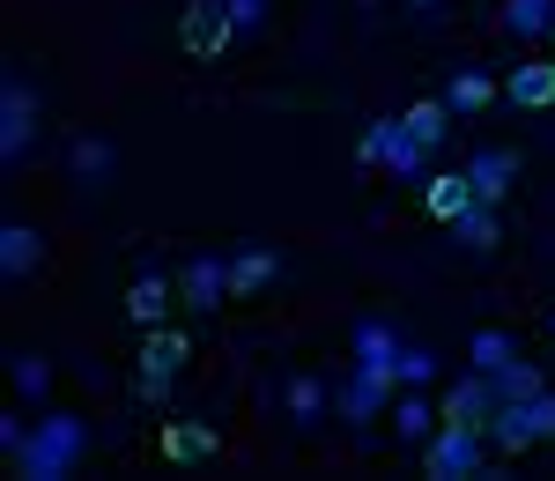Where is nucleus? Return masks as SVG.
<instances>
[{
    "instance_id": "nucleus-26",
    "label": "nucleus",
    "mask_w": 555,
    "mask_h": 481,
    "mask_svg": "<svg viewBox=\"0 0 555 481\" xmlns=\"http://www.w3.org/2000/svg\"><path fill=\"white\" fill-rule=\"evenodd\" d=\"M341 415H348V422H378L385 393H378V386H363V378H348V386H341Z\"/></svg>"
},
{
    "instance_id": "nucleus-5",
    "label": "nucleus",
    "mask_w": 555,
    "mask_h": 481,
    "mask_svg": "<svg viewBox=\"0 0 555 481\" xmlns=\"http://www.w3.org/2000/svg\"><path fill=\"white\" fill-rule=\"evenodd\" d=\"M444 422H460V430H481V438H489V422H496V378H489V370L460 378V386L444 393Z\"/></svg>"
},
{
    "instance_id": "nucleus-22",
    "label": "nucleus",
    "mask_w": 555,
    "mask_h": 481,
    "mask_svg": "<svg viewBox=\"0 0 555 481\" xmlns=\"http://www.w3.org/2000/svg\"><path fill=\"white\" fill-rule=\"evenodd\" d=\"M467 355H474V370H489V378H496V370L518 355V341H512V334H496V326H481V334L467 341Z\"/></svg>"
},
{
    "instance_id": "nucleus-11",
    "label": "nucleus",
    "mask_w": 555,
    "mask_h": 481,
    "mask_svg": "<svg viewBox=\"0 0 555 481\" xmlns=\"http://www.w3.org/2000/svg\"><path fill=\"white\" fill-rule=\"evenodd\" d=\"M185 355H193V341H185L178 326H149V341H141V370H149V378H178Z\"/></svg>"
},
{
    "instance_id": "nucleus-10",
    "label": "nucleus",
    "mask_w": 555,
    "mask_h": 481,
    "mask_svg": "<svg viewBox=\"0 0 555 481\" xmlns=\"http://www.w3.org/2000/svg\"><path fill=\"white\" fill-rule=\"evenodd\" d=\"M467 178H474V200L496 208V200L512 193V178H518V156H512V148H481V156L467 164Z\"/></svg>"
},
{
    "instance_id": "nucleus-19",
    "label": "nucleus",
    "mask_w": 555,
    "mask_h": 481,
    "mask_svg": "<svg viewBox=\"0 0 555 481\" xmlns=\"http://www.w3.org/2000/svg\"><path fill=\"white\" fill-rule=\"evenodd\" d=\"M489 438H496V452H526V444H533V422H526V407H518V400H496Z\"/></svg>"
},
{
    "instance_id": "nucleus-1",
    "label": "nucleus",
    "mask_w": 555,
    "mask_h": 481,
    "mask_svg": "<svg viewBox=\"0 0 555 481\" xmlns=\"http://www.w3.org/2000/svg\"><path fill=\"white\" fill-rule=\"evenodd\" d=\"M82 452H89V422H82V415H38V430H30L23 452L8 459V474H23V481H67Z\"/></svg>"
},
{
    "instance_id": "nucleus-27",
    "label": "nucleus",
    "mask_w": 555,
    "mask_h": 481,
    "mask_svg": "<svg viewBox=\"0 0 555 481\" xmlns=\"http://www.w3.org/2000/svg\"><path fill=\"white\" fill-rule=\"evenodd\" d=\"M8 378H15V393L38 400L44 386H52V363H44V355H15V363H8Z\"/></svg>"
},
{
    "instance_id": "nucleus-28",
    "label": "nucleus",
    "mask_w": 555,
    "mask_h": 481,
    "mask_svg": "<svg viewBox=\"0 0 555 481\" xmlns=\"http://www.w3.org/2000/svg\"><path fill=\"white\" fill-rule=\"evenodd\" d=\"M429 422H437V415H429V400H400V407H392V430H400V438H415V444L429 438Z\"/></svg>"
},
{
    "instance_id": "nucleus-12",
    "label": "nucleus",
    "mask_w": 555,
    "mask_h": 481,
    "mask_svg": "<svg viewBox=\"0 0 555 481\" xmlns=\"http://www.w3.org/2000/svg\"><path fill=\"white\" fill-rule=\"evenodd\" d=\"M38 260H44V237L30 222H8V230H0V274L23 282V274H38Z\"/></svg>"
},
{
    "instance_id": "nucleus-16",
    "label": "nucleus",
    "mask_w": 555,
    "mask_h": 481,
    "mask_svg": "<svg viewBox=\"0 0 555 481\" xmlns=\"http://www.w3.org/2000/svg\"><path fill=\"white\" fill-rule=\"evenodd\" d=\"M452 119H460V112H452L444 96H423V104H408V112H400V127L415 133L423 148H444V133H452Z\"/></svg>"
},
{
    "instance_id": "nucleus-34",
    "label": "nucleus",
    "mask_w": 555,
    "mask_h": 481,
    "mask_svg": "<svg viewBox=\"0 0 555 481\" xmlns=\"http://www.w3.org/2000/svg\"><path fill=\"white\" fill-rule=\"evenodd\" d=\"M185 8H215V0H185Z\"/></svg>"
},
{
    "instance_id": "nucleus-9",
    "label": "nucleus",
    "mask_w": 555,
    "mask_h": 481,
    "mask_svg": "<svg viewBox=\"0 0 555 481\" xmlns=\"http://www.w3.org/2000/svg\"><path fill=\"white\" fill-rule=\"evenodd\" d=\"M171 304H178V282H164V274H133L127 282V318L133 326H164Z\"/></svg>"
},
{
    "instance_id": "nucleus-31",
    "label": "nucleus",
    "mask_w": 555,
    "mask_h": 481,
    "mask_svg": "<svg viewBox=\"0 0 555 481\" xmlns=\"http://www.w3.org/2000/svg\"><path fill=\"white\" fill-rule=\"evenodd\" d=\"M133 400H141V407H164V400H171V378H149V370H133Z\"/></svg>"
},
{
    "instance_id": "nucleus-6",
    "label": "nucleus",
    "mask_w": 555,
    "mask_h": 481,
    "mask_svg": "<svg viewBox=\"0 0 555 481\" xmlns=\"http://www.w3.org/2000/svg\"><path fill=\"white\" fill-rule=\"evenodd\" d=\"M30 133H38V96L8 75V89H0V156L15 164V156L30 148Z\"/></svg>"
},
{
    "instance_id": "nucleus-36",
    "label": "nucleus",
    "mask_w": 555,
    "mask_h": 481,
    "mask_svg": "<svg viewBox=\"0 0 555 481\" xmlns=\"http://www.w3.org/2000/svg\"><path fill=\"white\" fill-rule=\"evenodd\" d=\"M548 38H555V23H548Z\"/></svg>"
},
{
    "instance_id": "nucleus-2",
    "label": "nucleus",
    "mask_w": 555,
    "mask_h": 481,
    "mask_svg": "<svg viewBox=\"0 0 555 481\" xmlns=\"http://www.w3.org/2000/svg\"><path fill=\"white\" fill-rule=\"evenodd\" d=\"M423 474H437V481H474V474H481V430L437 422V430L423 438Z\"/></svg>"
},
{
    "instance_id": "nucleus-24",
    "label": "nucleus",
    "mask_w": 555,
    "mask_h": 481,
    "mask_svg": "<svg viewBox=\"0 0 555 481\" xmlns=\"http://www.w3.org/2000/svg\"><path fill=\"white\" fill-rule=\"evenodd\" d=\"M75 178H82V185H104V178H112V141L82 133V141H75Z\"/></svg>"
},
{
    "instance_id": "nucleus-35",
    "label": "nucleus",
    "mask_w": 555,
    "mask_h": 481,
    "mask_svg": "<svg viewBox=\"0 0 555 481\" xmlns=\"http://www.w3.org/2000/svg\"><path fill=\"white\" fill-rule=\"evenodd\" d=\"M415 8H437V0H415Z\"/></svg>"
},
{
    "instance_id": "nucleus-13",
    "label": "nucleus",
    "mask_w": 555,
    "mask_h": 481,
    "mask_svg": "<svg viewBox=\"0 0 555 481\" xmlns=\"http://www.w3.org/2000/svg\"><path fill=\"white\" fill-rule=\"evenodd\" d=\"M423 200H429V216H437L444 230H452V222H460V216L474 208V178H467V171H437V178H429V193H423Z\"/></svg>"
},
{
    "instance_id": "nucleus-4",
    "label": "nucleus",
    "mask_w": 555,
    "mask_h": 481,
    "mask_svg": "<svg viewBox=\"0 0 555 481\" xmlns=\"http://www.w3.org/2000/svg\"><path fill=\"white\" fill-rule=\"evenodd\" d=\"M356 378L378 386V393L400 386V334H392V326H371V318L356 326Z\"/></svg>"
},
{
    "instance_id": "nucleus-32",
    "label": "nucleus",
    "mask_w": 555,
    "mask_h": 481,
    "mask_svg": "<svg viewBox=\"0 0 555 481\" xmlns=\"http://www.w3.org/2000/svg\"><path fill=\"white\" fill-rule=\"evenodd\" d=\"M222 15H230V23H237V30H253L259 15H267V0H222Z\"/></svg>"
},
{
    "instance_id": "nucleus-3",
    "label": "nucleus",
    "mask_w": 555,
    "mask_h": 481,
    "mask_svg": "<svg viewBox=\"0 0 555 481\" xmlns=\"http://www.w3.org/2000/svg\"><path fill=\"white\" fill-rule=\"evenodd\" d=\"M356 156H363V164H385V171H400V178H415L429 164V148L400 127V119H371L363 141H356Z\"/></svg>"
},
{
    "instance_id": "nucleus-8",
    "label": "nucleus",
    "mask_w": 555,
    "mask_h": 481,
    "mask_svg": "<svg viewBox=\"0 0 555 481\" xmlns=\"http://www.w3.org/2000/svg\"><path fill=\"white\" fill-rule=\"evenodd\" d=\"M504 96H512L518 112H548L555 104V60H518L512 82H504Z\"/></svg>"
},
{
    "instance_id": "nucleus-21",
    "label": "nucleus",
    "mask_w": 555,
    "mask_h": 481,
    "mask_svg": "<svg viewBox=\"0 0 555 481\" xmlns=\"http://www.w3.org/2000/svg\"><path fill=\"white\" fill-rule=\"evenodd\" d=\"M555 23V0H504V30L512 38H541Z\"/></svg>"
},
{
    "instance_id": "nucleus-15",
    "label": "nucleus",
    "mask_w": 555,
    "mask_h": 481,
    "mask_svg": "<svg viewBox=\"0 0 555 481\" xmlns=\"http://www.w3.org/2000/svg\"><path fill=\"white\" fill-rule=\"evenodd\" d=\"M222 274H230V297H259V289L274 282V252H267V245H245V252L222 260Z\"/></svg>"
},
{
    "instance_id": "nucleus-33",
    "label": "nucleus",
    "mask_w": 555,
    "mask_h": 481,
    "mask_svg": "<svg viewBox=\"0 0 555 481\" xmlns=\"http://www.w3.org/2000/svg\"><path fill=\"white\" fill-rule=\"evenodd\" d=\"M23 438H30V430H23V415H0V452H8V459L23 452Z\"/></svg>"
},
{
    "instance_id": "nucleus-20",
    "label": "nucleus",
    "mask_w": 555,
    "mask_h": 481,
    "mask_svg": "<svg viewBox=\"0 0 555 481\" xmlns=\"http://www.w3.org/2000/svg\"><path fill=\"white\" fill-rule=\"evenodd\" d=\"M208 452H215L208 422H171V430H164V459H208Z\"/></svg>"
},
{
    "instance_id": "nucleus-29",
    "label": "nucleus",
    "mask_w": 555,
    "mask_h": 481,
    "mask_svg": "<svg viewBox=\"0 0 555 481\" xmlns=\"http://www.w3.org/2000/svg\"><path fill=\"white\" fill-rule=\"evenodd\" d=\"M429 370H437V355H429V349H408V341H400V386H429Z\"/></svg>"
},
{
    "instance_id": "nucleus-30",
    "label": "nucleus",
    "mask_w": 555,
    "mask_h": 481,
    "mask_svg": "<svg viewBox=\"0 0 555 481\" xmlns=\"http://www.w3.org/2000/svg\"><path fill=\"white\" fill-rule=\"evenodd\" d=\"M518 407H526V422H533V438H555V393H548V386H541L533 400H518Z\"/></svg>"
},
{
    "instance_id": "nucleus-14",
    "label": "nucleus",
    "mask_w": 555,
    "mask_h": 481,
    "mask_svg": "<svg viewBox=\"0 0 555 481\" xmlns=\"http://www.w3.org/2000/svg\"><path fill=\"white\" fill-rule=\"evenodd\" d=\"M230 30H237L230 15H215V8H185V30H178V38H185L193 60H215V52L230 44Z\"/></svg>"
},
{
    "instance_id": "nucleus-7",
    "label": "nucleus",
    "mask_w": 555,
    "mask_h": 481,
    "mask_svg": "<svg viewBox=\"0 0 555 481\" xmlns=\"http://www.w3.org/2000/svg\"><path fill=\"white\" fill-rule=\"evenodd\" d=\"M178 304H193V311H215V304H230V274H222V260H185L178 266Z\"/></svg>"
},
{
    "instance_id": "nucleus-25",
    "label": "nucleus",
    "mask_w": 555,
    "mask_h": 481,
    "mask_svg": "<svg viewBox=\"0 0 555 481\" xmlns=\"http://www.w3.org/2000/svg\"><path fill=\"white\" fill-rule=\"evenodd\" d=\"M541 393V370L526 363V355H512L504 370H496V400H533Z\"/></svg>"
},
{
    "instance_id": "nucleus-18",
    "label": "nucleus",
    "mask_w": 555,
    "mask_h": 481,
    "mask_svg": "<svg viewBox=\"0 0 555 481\" xmlns=\"http://www.w3.org/2000/svg\"><path fill=\"white\" fill-rule=\"evenodd\" d=\"M444 104H452V112H489V104H496V82H489L481 67H460L452 89H444Z\"/></svg>"
},
{
    "instance_id": "nucleus-17",
    "label": "nucleus",
    "mask_w": 555,
    "mask_h": 481,
    "mask_svg": "<svg viewBox=\"0 0 555 481\" xmlns=\"http://www.w3.org/2000/svg\"><path fill=\"white\" fill-rule=\"evenodd\" d=\"M452 237H460L467 252H496V245H504V222H496V208H489V200H474L467 216L452 222Z\"/></svg>"
},
{
    "instance_id": "nucleus-23",
    "label": "nucleus",
    "mask_w": 555,
    "mask_h": 481,
    "mask_svg": "<svg viewBox=\"0 0 555 481\" xmlns=\"http://www.w3.org/2000/svg\"><path fill=\"white\" fill-rule=\"evenodd\" d=\"M282 400H289V415H297V422H319V415H326V386H319L311 370H297V378L282 386Z\"/></svg>"
}]
</instances>
